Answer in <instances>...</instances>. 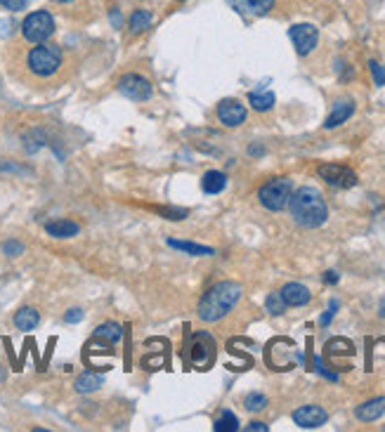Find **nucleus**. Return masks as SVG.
I'll return each instance as SVG.
<instances>
[{"label":"nucleus","instance_id":"nucleus-28","mask_svg":"<svg viewBox=\"0 0 385 432\" xmlns=\"http://www.w3.org/2000/svg\"><path fill=\"white\" fill-rule=\"evenodd\" d=\"M312 371L322 373V376H324V378H329V381H338V373H334V371L326 369L324 361H322V357H314V355H312Z\"/></svg>","mask_w":385,"mask_h":432},{"label":"nucleus","instance_id":"nucleus-15","mask_svg":"<svg viewBox=\"0 0 385 432\" xmlns=\"http://www.w3.org/2000/svg\"><path fill=\"white\" fill-rule=\"evenodd\" d=\"M229 5L244 14H267L275 8V0H229Z\"/></svg>","mask_w":385,"mask_h":432},{"label":"nucleus","instance_id":"nucleus-37","mask_svg":"<svg viewBox=\"0 0 385 432\" xmlns=\"http://www.w3.org/2000/svg\"><path fill=\"white\" fill-rule=\"evenodd\" d=\"M111 19H114V24H121V14L116 12V10H114V12H111Z\"/></svg>","mask_w":385,"mask_h":432},{"label":"nucleus","instance_id":"nucleus-29","mask_svg":"<svg viewBox=\"0 0 385 432\" xmlns=\"http://www.w3.org/2000/svg\"><path fill=\"white\" fill-rule=\"evenodd\" d=\"M369 69H371V76H373V83L376 85H385V67L378 62H369Z\"/></svg>","mask_w":385,"mask_h":432},{"label":"nucleus","instance_id":"nucleus-34","mask_svg":"<svg viewBox=\"0 0 385 432\" xmlns=\"http://www.w3.org/2000/svg\"><path fill=\"white\" fill-rule=\"evenodd\" d=\"M246 430H248V432H267L270 428H267L265 423H260V420H253V423L246 425Z\"/></svg>","mask_w":385,"mask_h":432},{"label":"nucleus","instance_id":"nucleus-8","mask_svg":"<svg viewBox=\"0 0 385 432\" xmlns=\"http://www.w3.org/2000/svg\"><path fill=\"white\" fill-rule=\"evenodd\" d=\"M119 90L121 95H126L132 102H144V99H149L154 95L152 83L144 76H140V73H126L119 81Z\"/></svg>","mask_w":385,"mask_h":432},{"label":"nucleus","instance_id":"nucleus-18","mask_svg":"<svg viewBox=\"0 0 385 432\" xmlns=\"http://www.w3.org/2000/svg\"><path fill=\"white\" fill-rule=\"evenodd\" d=\"M40 324V312L34 307H21L17 314H14V326L19 331H34Z\"/></svg>","mask_w":385,"mask_h":432},{"label":"nucleus","instance_id":"nucleus-17","mask_svg":"<svg viewBox=\"0 0 385 432\" xmlns=\"http://www.w3.org/2000/svg\"><path fill=\"white\" fill-rule=\"evenodd\" d=\"M224 187H227V175L220 173V170H208L201 178V189L206 194H220Z\"/></svg>","mask_w":385,"mask_h":432},{"label":"nucleus","instance_id":"nucleus-1","mask_svg":"<svg viewBox=\"0 0 385 432\" xmlns=\"http://www.w3.org/2000/svg\"><path fill=\"white\" fill-rule=\"evenodd\" d=\"M293 220L305 229H317L322 227L329 217V208L322 196V191L314 189V187H301L296 194L288 201Z\"/></svg>","mask_w":385,"mask_h":432},{"label":"nucleus","instance_id":"nucleus-11","mask_svg":"<svg viewBox=\"0 0 385 432\" xmlns=\"http://www.w3.org/2000/svg\"><path fill=\"white\" fill-rule=\"evenodd\" d=\"M246 114H248V111H246V106L239 102V99H222V102L218 104V119L227 128L242 125L246 121Z\"/></svg>","mask_w":385,"mask_h":432},{"label":"nucleus","instance_id":"nucleus-5","mask_svg":"<svg viewBox=\"0 0 385 432\" xmlns=\"http://www.w3.org/2000/svg\"><path fill=\"white\" fill-rule=\"evenodd\" d=\"M52 34H55V19L47 10L31 12L21 24V36L29 43H45Z\"/></svg>","mask_w":385,"mask_h":432},{"label":"nucleus","instance_id":"nucleus-27","mask_svg":"<svg viewBox=\"0 0 385 432\" xmlns=\"http://www.w3.org/2000/svg\"><path fill=\"white\" fill-rule=\"evenodd\" d=\"M244 407L248 409V411H263V409L267 407V397L260 392H250V394H246Z\"/></svg>","mask_w":385,"mask_h":432},{"label":"nucleus","instance_id":"nucleus-35","mask_svg":"<svg viewBox=\"0 0 385 432\" xmlns=\"http://www.w3.org/2000/svg\"><path fill=\"white\" fill-rule=\"evenodd\" d=\"M338 279H340V276H338V274H336V272H334V269L324 272V281H326V284H338Z\"/></svg>","mask_w":385,"mask_h":432},{"label":"nucleus","instance_id":"nucleus-4","mask_svg":"<svg viewBox=\"0 0 385 432\" xmlns=\"http://www.w3.org/2000/svg\"><path fill=\"white\" fill-rule=\"evenodd\" d=\"M293 196V182L288 178H272L270 182H265L258 191V199L267 211L277 213L284 211Z\"/></svg>","mask_w":385,"mask_h":432},{"label":"nucleus","instance_id":"nucleus-25","mask_svg":"<svg viewBox=\"0 0 385 432\" xmlns=\"http://www.w3.org/2000/svg\"><path fill=\"white\" fill-rule=\"evenodd\" d=\"M45 144V132L43 130H31V132H26L24 135V149L29 154H36L38 149Z\"/></svg>","mask_w":385,"mask_h":432},{"label":"nucleus","instance_id":"nucleus-38","mask_svg":"<svg viewBox=\"0 0 385 432\" xmlns=\"http://www.w3.org/2000/svg\"><path fill=\"white\" fill-rule=\"evenodd\" d=\"M52 3H57V5H69V3H73V0H52Z\"/></svg>","mask_w":385,"mask_h":432},{"label":"nucleus","instance_id":"nucleus-24","mask_svg":"<svg viewBox=\"0 0 385 432\" xmlns=\"http://www.w3.org/2000/svg\"><path fill=\"white\" fill-rule=\"evenodd\" d=\"M213 430H215V432H237L239 430L237 416H234L232 411H222L220 418H218L215 425H213Z\"/></svg>","mask_w":385,"mask_h":432},{"label":"nucleus","instance_id":"nucleus-13","mask_svg":"<svg viewBox=\"0 0 385 432\" xmlns=\"http://www.w3.org/2000/svg\"><path fill=\"white\" fill-rule=\"evenodd\" d=\"M385 413V397H376V399H369V402L360 404L355 409V416L362 420V423H373Z\"/></svg>","mask_w":385,"mask_h":432},{"label":"nucleus","instance_id":"nucleus-16","mask_svg":"<svg viewBox=\"0 0 385 432\" xmlns=\"http://www.w3.org/2000/svg\"><path fill=\"white\" fill-rule=\"evenodd\" d=\"M45 232L55 239H69V237H76V234L81 232V227L73 220H52L45 225Z\"/></svg>","mask_w":385,"mask_h":432},{"label":"nucleus","instance_id":"nucleus-21","mask_svg":"<svg viewBox=\"0 0 385 432\" xmlns=\"http://www.w3.org/2000/svg\"><path fill=\"white\" fill-rule=\"evenodd\" d=\"M168 246L183 250V253H187V255H194V258H199V255H213V253H215L211 246H201V243H191V241H180V239H168Z\"/></svg>","mask_w":385,"mask_h":432},{"label":"nucleus","instance_id":"nucleus-26","mask_svg":"<svg viewBox=\"0 0 385 432\" xmlns=\"http://www.w3.org/2000/svg\"><path fill=\"white\" fill-rule=\"evenodd\" d=\"M265 307L270 314H275V317H281V314L286 312V302L284 298H281V293H270L265 300Z\"/></svg>","mask_w":385,"mask_h":432},{"label":"nucleus","instance_id":"nucleus-31","mask_svg":"<svg viewBox=\"0 0 385 432\" xmlns=\"http://www.w3.org/2000/svg\"><path fill=\"white\" fill-rule=\"evenodd\" d=\"M64 322H67V324H78V322H83V309H81V307H71L67 314H64Z\"/></svg>","mask_w":385,"mask_h":432},{"label":"nucleus","instance_id":"nucleus-22","mask_svg":"<svg viewBox=\"0 0 385 432\" xmlns=\"http://www.w3.org/2000/svg\"><path fill=\"white\" fill-rule=\"evenodd\" d=\"M248 102L255 111H270L275 106V93L272 90H253L248 95Z\"/></svg>","mask_w":385,"mask_h":432},{"label":"nucleus","instance_id":"nucleus-3","mask_svg":"<svg viewBox=\"0 0 385 432\" xmlns=\"http://www.w3.org/2000/svg\"><path fill=\"white\" fill-rule=\"evenodd\" d=\"M62 50L57 45H47V43H38L36 47H31L29 57H26V67L34 76L38 78H50L60 71L62 67Z\"/></svg>","mask_w":385,"mask_h":432},{"label":"nucleus","instance_id":"nucleus-30","mask_svg":"<svg viewBox=\"0 0 385 432\" xmlns=\"http://www.w3.org/2000/svg\"><path fill=\"white\" fill-rule=\"evenodd\" d=\"M3 253L8 255V258H17V255L24 253V246H21L19 241H5L3 243Z\"/></svg>","mask_w":385,"mask_h":432},{"label":"nucleus","instance_id":"nucleus-14","mask_svg":"<svg viewBox=\"0 0 385 432\" xmlns=\"http://www.w3.org/2000/svg\"><path fill=\"white\" fill-rule=\"evenodd\" d=\"M352 114H355V102H350V99H343V102L336 104V106H334V111H331V114L326 116L324 128H326V130H334V128L343 125Z\"/></svg>","mask_w":385,"mask_h":432},{"label":"nucleus","instance_id":"nucleus-19","mask_svg":"<svg viewBox=\"0 0 385 432\" xmlns=\"http://www.w3.org/2000/svg\"><path fill=\"white\" fill-rule=\"evenodd\" d=\"M102 385H104V378H102L100 373H90V371L81 373V376L76 378V383H73V387H76V392H81V394L100 390Z\"/></svg>","mask_w":385,"mask_h":432},{"label":"nucleus","instance_id":"nucleus-23","mask_svg":"<svg viewBox=\"0 0 385 432\" xmlns=\"http://www.w3.org/2000/svg\"><path fill=\"white\" fill-rule=\"evenodd\" d=\"M152 12L144 8H137L135 12L130 14V31L132 34H142L144 29H149V24H152Z\"/></svg>","mask_w":385,"mask_h":432},{"label":"nucleus","instance_id":"nucleus-20","mask_svg":"<svg viewBox=\"0 0 385 432\" xmlns=\"http://www.w3.org/2000/svg\"><path fill=\"white\" fill-rule=\"evenodd\" d=\"M95 338L104 340V343H109V345H114V343H119V340L123 338V326H119V324H114V322L100 324V326L95 328Z\"/></svg>","mask_w":385,"mask_h":432},{"label":"nucleus","instance_id":"nucleus-9","mask_svg":"<svg viewBox=\"0 0 385 432\" xmlns=\"http://www.w3.org/2000/svg\"><path fill=\"white\" fill-rule=\"evenodd\" d=\"M288 36H291L293 45H296L298 55H310V52L317 47L319 43V31L314 24H296L288 29Z\"/></svg>","mask_w":385,"mask_h":432},{"label":"nucleus","instance_id":"nucleus-39","mask_svg":"<svg viewBox=\"0 0 385 432\" xmlns=\"http://www.w3.org/2000/svg\"><path fill=\"white\" fill-rule=\"evenodd\" d=\"M381 317H383V319H385V300H383V302H381Z\"/></svg>","mask_w":385,"mask_h":432},{"label":"nucleus","instance_id":"nucleus-33","mask_svg":"<svg viewBox=\"0 0 385 432\" xmlns=\"http://www.w3.org/2000/svg\"><path fill=\"white\" fill-rule=\"evenodd\" d=\"M336 309H338V300H331L329 309H326V312L322 314V319H319V324H322V326H329L331 319H334V314H336Z\"/></svg>","mask_w":385,"mask_h":432},{"label":"nucleus","instance_id":"nucleus-36","mask_svg":"<svg viewBox=\"0 0 385 432\" xmlns=\"http://www.w3.org/2000/svg\"><path fill=\"white\" fill-rule=\"evenodd\" d=\"M248 154H250V156H263L265 149H263V147H258V144H253V147L248 149Z\"/></svg>","mask_w":385,"mask_h":432},{"label":"nucleus","instance_id":"nucleus-10","mask_svg":"<svg viewBox=\"0 0 385 432\" xmlns=\"http://www.w3.org/2000/svg\"><path fill=\"white\" fill-rule=\"evenodd\" d=\"M293 420H296L298 428L314 430V428H322L326 420H329V413H326L322 407H317V404H307V407H301L293 411Z\"/></svg>","mask_w":385,"mask_h":432},{"label":"nucleus","instance_id":"nucleus-2","mask_svg":"<svg viewBox=\"0 0 385 432\" xmlns=\"http://www.w3.org/2000/svg\"><path fill=\"white\" fill-rule=\"evenodd\" d=\"M239 298H242V286L237 281H220V284L211 286L203 293V298L199 300V317L208 324L220 322L222 317L232 312Z\"/></svg>","mask_w":385,"mask_h":432},{"label":"nucleus","instance_id":"nucleus-12","mask_svg":"<svg viewBox=\"0 0 385 432\" xmlns=\"http://www.w3.org/2000/svg\"><path fill=\"white\" fill-rule=\"evenodd\" d=\"M279 293H281V298H284V302L288 307H303V305H307V302L312 300V293L307 291V286L296 284V281L286 284Z\"/></svg>","mask_w":385,"mask_h":432},{"label":"nucleus","instance_id":"nucleus-6","mask_svg":"<svg viewBox=\"0 0 385 432\" xmlns=\"http://www.w3.org/2000/svg\"><path fill=\"white\" fill-rule=\"evenodd\" d=\"M187 350H189V361L196 371H208L215 361V340L208 333H196Z\"/></svg>","mask_w":385,"mask_h":432},{"label":"nucleus","instance_id":"nucleus-7","mask_svg":"<svg viewBox=\"0 0 385 432\" xmlns=\"http://www.w3.org/2000/svg\"><path fill=\"white\" fill-rule=\"evenodd\" d=\"M317 173L326 184L338 187V189H350V187L357 184L355 170L347 168V165H340V163H322L317 168Z\"/></svg>","mask_w":385,"mask_h":432},{"label":"nucleus","instance_id":"nucleus-32","mask_svg":"<svg viewBox=\"0 0 385 432\" xmlns=\"http://www.w3.org/2000/svg\"><path fill=\"white\" fill-rule=\"evenodd\" d=\"M29 3H31V0H0V5H3L5 10H12V12H17V10H24Z\"/></svg>","mask_w":385,"mask_h":432}]
</instances>
